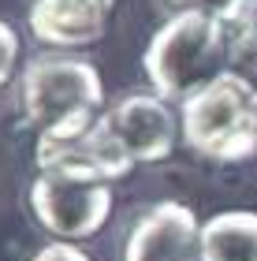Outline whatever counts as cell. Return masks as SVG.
<instances>
[{"label": "cell", "mask_w": 257, "mask_h": 261, "mask_svg": "<svg viewBox=\"0 0 257 261\" xmlns=\"http://www.w3.org/2000/svg\"><path fill=\"white\" fill-rule=\"evenodd\" d=\"M101 105L104 82L86 56L41 53L26 60L15 82L19 127L34 130V138L78 135L101 120Z\"/></svg>", "instance_id": "6da1fadb"}, {"label": "cell", "mask_w": 257, "mask_h": 261, "mask_svg": "<svg viewBox=\"0 0 257 261\" xmlns=\"http://www.w3.org/2000/svg\"><path fill=\"white\" fill-rule=\"evenodd\" d=\"M231 60V41L224 22L194 15V11H172L168 22H160L142 53V71L149 90L160 93L172 105H183L205 82H213L224 64Z\"/></svg>", "instance_id": "7a4b0ae2"}, {"label": "cell", "mask_w": 257, "mask_h": 261, "mask_svg": "<svg viewBox=\"0 0 257 261\" xmlns=\"http://www.w3.org/2000/svg\"><path fill=\"white\" fill-rule=\"evenodd\" d=\"M183 146L205 161L239 164L257 157V86L242 71H220L179 105Z\"/></svg>", "instance_id": "3957f363"}, {"label": "cell", "mask_w": 257, "mask_h": 261, "mask_svg": "<svg viewBox=\"0 0 257 261\" xmlns=\"http://www.w3.org/2000/svg\"><path fill=\"white\" fill-rule=\"evenodd\" d=\"M112 183L75 168H38L26 205L45 235L60 243L93 239L112 217Z\"/></svg>", "instance_id": "277c9868"}, {"label": "cell", "mask_w": 257, "mask_h": 261, "mask_svg": "<svg viewBox=\"0 0 257 261\" xmlns=\"http://www.w3.org/2000/svg\"><path fill=\"white\" fill-rule=\"evenodd\" d=\"M104 127L134 164H164L183 142L179 109L153 90L127 93L104 112Z\"/></svg>", "instance_id": "5b68a950"}, {"label": "cell", "mask_w": 257, "mask_h": 261, "mask_svg": "<svg viewBox=\"0 0 257 261\" xmlns=\"http://www.w3.org/2000/svg\"><path fill=\"white\" fill-rule=\"evenodd\" d=\"M202 220L186 201H153L134 217L120 261H202Z\"/></svg>", "instance_id": "8992f818"}, {"label": "cell", "mask_w": 257, "mask_h": 261, "mask_svg": "<svg viewBox=\"0 0 257 261\" xmlns=\"http://www.w3.org/2000/svg\"><path fill=\"white\" fill-rule=\"evenodd\" d=\"M34 164L38 168H75V172H90L97 179L120 183L127 179L138 164L123 153V146L112 138V130L104 127V112L101 120L78 130V135H64V138H38L34 142Z\"/></svg>", "instance_id": "52a82bcc"}, {"label": "cell", "mask_w": 257, "mask_h": 261, "mask_svg": "<svg viewBox=\"0 0 257 261\" xmlns=\"http://www.w3.org/2000/svg\"><path fill=\"white\" fill-rule=\"evenodd\" d=\"M116 0H30L26 30L38 45L56 53H71L97 45L108 30Z\"/></svg>", "instance_id": "ba28073f"}, {"label": "cell", "mask_w": 257, "mask_h": 261, "mask_svg": "<svg viewBox=\"0 0 257 261\" xmlns=\"http://www.w3.org/2000/svg\"><path fill=\"white\" fill-rule=\"evenodd\" d=\"M202 261H257V213L224 209L202 220L197 235Z\"/></svg>", "instance_id": "9c48e42d"}, {"label": "cell", "mask_w": 257, "mask_h": 261, "mask_svg": "<svg viewBox=\"0 0 257 261\" xmlns=\"http://www.w3.org/2000/svg\"><path fill=\"white\" fill-rule=\"evenodd\" d=\"M172 11H194L224 22L231 56H242L257 45V4L253 0H164Z\"/></svg>", "instance_id": "30bf717a"}, {"label": "cell", "mask_w": 257, "mask_h": 261, "mask_svg": "<svg viewBox=\"0 0 257 261\" xmlns=\"http://www.w3.org/2000/svg\"><path fill=\"white\" fill-rule=\"evenodd\" d=\"M19 53H22V45H19V34H15V27L0 19V90H4L8 82H11V75H15Z\"/></svg>", "instance_id": "8fae6325"}, {"label": "cell", "mask_w": 257, "mask_h": 261, "mask_svg": "<svg viewBox=\"0 0 257 261\" xmlns=\"http://www.w3.org/2000/svg\"><path fill=\"white\" fill-rule=\"evenodd\" d=\"M30 261H93V257H90L78 243H60V239H52V243H45Z\"/></svg>", "instance_id": "7c38bea8"}]
</instances>
